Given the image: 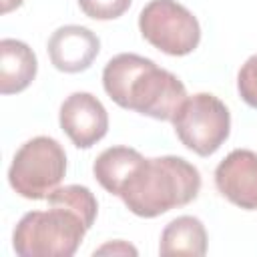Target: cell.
<instances>
[{
    "instance_id": "obj_1",
    "label": "cell",
    "mask_w": 257,
    "mask_h": 257,
    "mask_svg": "<svg viewBox=\"0 0 257 257\" xmlns=\"http://www.w3.org/2000/svg\"><path fill=\"white\" fill-rule=\"evenodd\" d=\"M102 86L118 106L157 120H171L187 98L185 84L173 72L133 52H120L106 62Z\"/></svg>"
},
{
    "instance_id": "obj_2",
    "label": "cell",
    "mask_w": 257,
    "mask_h": 257,
    "mask_svg": "<svg viewBox=\"0 0 257 257\" xmlns=\"http://www.w3.org/2000/svg\"><path fill=\"white\" fill-rule=\"evenodd\" d=\"M201 191V173L183 157L143 159L124 181L118 197L137 217L153 219L185 207Z\"/></svg>"
},
{
    "instance_id": "obj_3",
    "label": "cell",
    "mask_w": 257,
    "mask_h": 257,
    "mask_svg": "<svg viewBox=\"0 0 257 257\" xmlns=\"http://www.w3.org/2000/svg\"><path fill=\"white\" fill-rule=\"evenodd\" d=\"M86 231L74 211L48 205L46 211H30L18 221L12 247L22 257H72Z\"/></svg>"
},
{
    "instance_id": "obj_4",
    "label": "cell",
    "mask_w": 257,
    "mask_h": 257,
    "mask_svg": "<svg viewBox=\"0 0 257 257\" xmlns=\"http://www.w3.org/2000/svg\"><path fill=\"white\" fill-rule=\"evenodd\" d=\"M66 173V153L52 137H34L14 155L8 169L10 187L24 199L40 201L58 189Z\"/></svg>"
},
{
    "instance_id": "obj_5",
    "label": "cell",
    "mask_w": 257,
    "mask_h": 257,
    "mask_svg": "<svg viewBox=\"0 0 257 257\" xmlns=\"http://www.w3.org/2000/svg\"><path fill=\"white\" fill-rule=\"evenodd\" d=\"M171 122L177 139L199 157L217 153L231 133L229 108L211 92L187 96Z\"/></svg>"
},
{
    "instance_id": "obj_6",
    "label": "cell",
    "mask_w": 257,
    "mask_h": 257,
    "mask_svg": "<svg viewBox=\"0 0 257 257\" xmlns=\"http://www.w3.org/2000/svg\"><path fill=\"white\" fill-rule=\"evenodd\" d=\"M143 38L169 56L191 54L201 42V26L177 0H151L139 14Z\"/></svg>"
},
{
    "instance_id": "obj_7",
    "label": "cell",
    "mask_w": 257,
    "mask_h": 257,
    "mask_svg": "<svg viewBox=\"0 0 257 257\" xmlns=\"http://www.w3.org/2000/svg\"><path fill=\"white\" fill-rule=\"evenodd\" d=\"M60 128L78 149H90L108 131V112L90 92H72L58 112Z\"/></svg>"
},
{
    "instance_id": "obj_8",
    "label": "cell",
    "mask_w": 257,
    "mask_h": 257,
    "mask_svg": "<svg viewBox=\"0 0 257 257\" xmlns=\"http://www.w3.org/2000/svg\"><path fill=\"white\" fill-rule=\"evenodd\" d=\"M217 191L233 205L257 209V153L249 149L231 151L215 169Z\"/></svg>"
},
{
    "instance_id": "obj_9",
    "label": "cell",
    "mask_w": 257,
    "mask_h": 257,
    "mask_svg": "<svg viewBox=\"0 0 257 257\" xmlns=\"http://www.w3.org/2000/svg\"><path fill=\"white\" fill-rule=\"evenodd\" d=\"M46 48L56 70L74 74L86 70L94 62L100 50V40L86 26L66 24L52 32Z\"/></svg>"
},
{
    "instance_id": "obj_10",
    "label": "cell",
    "mask_w": 257,
    "mask_h": 257,
    "mask_svg": "<svg viewBox=\"0 0 257 257\" xmlns=\"http://www.w3.org/2000/svg\"><path fill=\"white\" fill-rule=\"evenodd\" d=\"M38 70L32 48L16 38L0 40V92L16 94L30 86Z\"/></svg>"
},
{
    "instance_id": "obj_11",
    "label": "cell",
    "mask_w": 257,
    "mask_h": 257,
    "mask_svg": "<svg viewBox=\"0 0 257 257\" xmlns=\"http://www.w3.org/2000/svg\"><path fill=\"white\" fill-rule=\"evenodd\" d=\"M159 253L169 255H191L201 257L207 253V231L201 219L191 215H181L167 223L161 233Z\"/></svg>"
},
{
    "instance_id": "obj_12",
    "label": "cell",
    "mask_w": 257,
    "mask_h": 257,
    "mask_svg": "<svg viewBox=\"0 0 257 257\" xmlns=\"http://www.w3.org/2000/svg\"><path fill=\"white\" fill-rule=\"evenodd\" d=\"M143 159L145 157L131 147H108L96 157L92 165L94 179L104 191L118 197L124 181Z\"/></svg>"
},
{
    "instance_id": "obj_13",
    "label": "cell",
    "mask_w": 257,
    "mask_h": 257,
    "mask_svg": "<svg viewBox=\"0 0 257 257\" xmlns=\"http://www.w3.org/2000/svg\"><path fill=\"white\" fill-rule=\"evenodd\" d=\"M48 205H58V207H66L70 211H74L90 229L94 219H96V211H98V203L92 195V191L88 187L82 185H66V187H58L48 195Z\"/></svg>"
},
{
    "instance_id": "obj_14",
    "label": "cell",
    "mask_w": 257,
    "mask_h": 257,
    "mask_svg": "<svg viewBox=\"0 0 257 257\" xmlns=\"http://www.w3.org/2000/svg\"><path fill=\"white\" fill-rule=\"evenodd\" d=\"M133 0H78L80 10L94 20H114L131 8Z\"/></svg>"
},
{
    "instance_id": "obj_15",
    "label": "cell",
    "mask_w": 257,
    "mask_h": 257,
    "mask_svg": "<svg viewBox=\"0 0 257 257\" xmlns=\"http://www.w3.org/2000/svg\"><path fill=\"white\" fill-rule=\"evenodd\" d=\"M237 90L249 106L257 108V54L249 56L241 66L237 74Z\"/></svg>"
},
{
    "instance_id": "obj_16",
    "label": "cell",
    "mask_w": 257,
    "mask_h": 257,
    "mask_svg": "<svg viewBox=\"0 0 257 257\" xmlns=\"http://www.w3.org/2000/svg\"><path fill=\"white\" fill-rule=\"evenodd\" d=\"M104 253H112V255H137L139 251L128 245L126 241H114V243H106L102 247H98L94 251V255H104Z\"/></svg>"
},
{
    "instance_id": "obj_17",
    "label": "cell",
    "mask_w": 257,
    "mask_h": 257,
    "mask_svg": "<svg viewBox=\"0 0 257 257\" xmlns=\"http://www.w3.org/2000/svg\"><path fill=\"white\" fill-rule=\"evenodd\" d=\"M24 0H2V14H8L12 10H16L18 6H22Z\"/></svg>"
}]
</instances>
